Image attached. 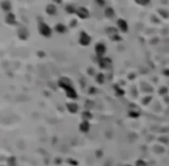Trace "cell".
Wrapping results in <instances>:
<instances>
[{"label": "cell", "mask_w": 169, "mask_h": 166, "mask_svg": "<svg viewBox=\"0 0 169 166\" xmlns=\"http://www.w3.org/2000/svg\"><path fill=\"white\" fill-rule=\"evenodd\" d=\"M59 86H60L61 88H63L64 90H67V89L71 88V83H70L69 78H67V77H62V78L59 80Z\"/></svg>", "instance_id": "2"}, {"label": "cell", "mask_w": 169, "mask_h": 166, "mask_svg": "<svg viewBox=\"0 0 169 166\" xmlns=\"http://www.w3.org/2000/svg\"><path fill=\"white\" fill-rule=\"evenodd\" d=\"M54 30H55L56 32H59V34H64L67 29H66V26H64V24H62V23H58V24L55 26Z\"/></svg>", "instance_id": "8"}, {"label": "cell", "mask_w": 169, "mask_h": 166, "mask_svg": "<svg viewBox=\"0 0 169 166\" xmlns=\"http://www.w3.org/2000/svg\"><path fill=\"white\" fill-rule=\"evenodd\" d=\"M66 91H67V92H66V95H67V97H68V98L75 99V98L77 97V95H76V91H75L72 88H69V89H67Z\"/></svg>", "instance_id": "9"}, {"label": "cell", "mask_w": 169, "mask_h": 166, "mask_svg": "<svg viewBox=\"0 0 169 166\" xmlns=\"http://www.w3.org/2000/svg\"><path fill=\"white\" fill-rule=\"evenodd\" d=\"M17 35H19V37H20L22 40H24V39H28V37H29V31H28L27 28L21 27V28L19 29V31H17Z\"/></svg>", "instance_id": "3"}, {"label": "cell", "mask_w": 169, "mask_h": 166, "mask_svg": "<svg viewBox=\"0 0 169 166\" xmlns=\"http://www.w3.org/2000/svg\"><path fill=\"white\" fill-rule=\"evenodd\" d=\"M90 42H91V38H90V36H89L88 34H85V32H82V34H80L79 43H80L82 45H85V46H87Z\"/></svg>", "instance_id": "4"}, {"label": "cell", "mask_w": 169, "mask_h": 166, "mask_svg": "<svg viewBox=\"0 0 169 166\" xmlns=\"http://www.w3.org/2000/svg\"><path fill=\"white\" fill-rule=\"evenodd\" d=\"M67 109H68V111L71 112V113H76V112L78 111V106H77L75 103H69V104H67Z\"/></svg>", "instance_id": "10"}, {"label": "cell", "mask_w": 169, "mask_h": 166, "mask_svg": "<svg viewBox=\"0 0 169 166\" xmlns=\"http://www.w3.org/2000/svg\"><path fill=\"white\" fill-rule=\"evenodd\" d=\"M96 52H97L98 54H103V53L105 52V47H104L101 44H98V45L96 46Z\"/></svg>", "instance_id": "13"}, {"label": "cell", "mask_w": 169, "mask_h": 166, "mask_svg": "<svg viewBox=\"0 0 169 166\" xmlns=\"http://www.w3.org/2000/svg\"><path fill=\"white\" fill-rule=\"evenodd\" d=\"M89 128H90V125H89V122L85 121V120H84V121L79 125V130H82V132H88Z\"/></svg>", "instance_id": "11"}, {"label": "cell", "mask_w": 169, "mask_h": 166, "mask_svg": "<svg viewBox=\"0 0 169 166\" xmlns=\"http://www.w3.org/2000/svg\"><path fill=\"white\" fill-rule=\"evenodd\" d=\"M46 13L48 14V15H55L56 14V12H58V9H56V6L55 5H53V4H48L47 6H46Z\"/></svg>", "instance_id": "6"}, {"label": "cell", "mask_w": 169, "mask_h": 166, "mask_svg": "<svg viewBox=\"0 0 169 166\" xmlns=\"http://www.w3.org/2000/svg\"><path fill=\"white\" fill-rule=\"evenodd\" d=\"M1 9L5 11V12L11 13V11H12V4H11L9 1H4V3H1Z\"/></svg>", "instance_id": "7"}, {"label": "cell", "mask_w": 169, "mask_h": 166, "mask_svg": "<svg viewBox=\"0 0 169 166\" xmlns=\"http://www.w3.org/2000/svg\"><path fill=\"white\" fill-rule=\"evenodd\" d=\"M9 163H11L12 166H14V165H15V160H14V158H11V159H9Z\"/></svg>", "instance_id": "15"}, {"label": "cell", "mask_w": 169, "mask_h": 166, "mask_svg": "<svg viewBox=\"0 0 169 166\" xmlns=\"http://www.w3.org/2000/svg\"><path fill=\"white\" fill-rule=\"evenodd\" d=\"M5 21H6V23L9 24V26H14V24H16V16H15L13 13H7Z\"/></svg>", "instance_id": "5"}, {"label": "cell", "mask_w": 169, "mask_h": 166, "mask_svg": "<svg viewBox=\"0 0 169 166\" xmlns=\"http://www.w3.org/2000/svg\"><path fill=\"white\" fill-rule=\"evenodd\" d=\"M38 31H39V34L42 36H44L46 38H48L52 35V29L50 28V26L47 23H45L43 21H40L39 24H38Z\"/></svg>", "instance_id": "1"}, {"label": "cell", "mask_w": 169, "mask_h": 166, "mask_svg": "<svg viewBox=\"0 0 169 166\" xmlns=\"http://www.w3.org/2000/svg\"><path fill=\"white\" fill-rule=\"evenodd\" d=\"M67 12L68 13H74V7L72 6H67Z\"/></svg>", "instance_id": "14"}, {"label": "cell", "mask_w": 169, "mask_h": 166, "mask_svg": "<svg viewBox=\"0 0 169 166\" xmlns=\"http://www.w3.org/2000/svg\"><path fill=\"white\" fill-rule=\"evenodd\" d=\"M77 14H78V16H79V18H87L89 13H88V11H87L85 8L80 7V8H78V9H77Z\"/></svg>", "instance_id": "12"}]
</instances>
